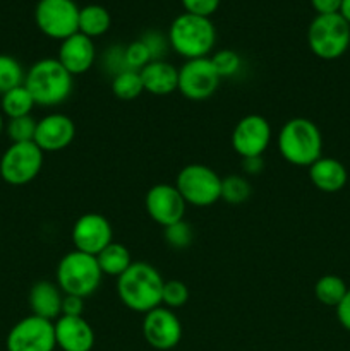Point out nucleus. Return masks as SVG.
Listing matches in <instances>:
<instances>
[{
    "mask_svg": "<svg viewBox=\"0 0 350 351\" xmlns=\"http://www.w3.org/2000/svg\"><path fill=\"white\" fill-rule=\"evenodd\" d=\"M163 285L165 280L156 267L134 261L129 269L117 278V295L129 311L148 314L161 305Z\"/></svg>",
    "mask_w": 350,
    "mask_h": 351,
    "instance_id": "nucleus-1",
    "label": "nucleus"
},
{
    "mask_svg": "<svg viewBox=\"0 0 350 351\" xmlns=\"http://www.w3.org/2000/svg\"><path fill=\"white\" fill-rule=\"evenodd\" d=\"M278 153L294 167L309 168L321 158L323 136L312 120L295 117L281 125L277 136Z\"/></svg>",
    "mask_w": 350,
    "mask_h": 351,
    "instance_id": "nucleus-2",
    "label": "nucleus"
},
{
    "mask_svg": "<svg viewBox=\"0 0 350 351\" xmlns=\"http://www.w3.org/2000/svg\"><path fill=\"white\" fill-rule=\"evenodd\" d=\"M24 86L36 105L58 106L72 95L74 75L57 58H41L26 72Z\"/></svg>",
    "mask_w": 350,
    "mask_h": 351,
    "instance_id": "nucleus-3",
    "label": "nucleus"
},
{
    "mask_svg": "<svg viewBox=\"0 0 350 351\" xmlns=\"http://www.w3.org/2000/svg\"><path fill=\"white\" fill-rule=\"evenodd\" d=\"M216 43V29L209 17L180 14L168 29V45L185 60L209 57Z\"/></svg>",
    "mask_w": 350,
    "mask_h": 351,
    "instance_id": "nucleus-4",
    "label": "nucleus"
},
{
    "mask_svg": "<svg viewBox=\"0 0 350 351\" xmlns=\"http://www.w3.org/2000/svg\"><path fill=\"white\" fill-rule=\"evenodd\" d=\"M55 280L64 295L88 298L98 291L103 273L95 256L72 250L58 261Z\"/></svg>",
    "mask_w": 350,
    "mask_h": 351,
    "instance_id": "nucleus-5",
    "label": "nucleus"
},
{
    "mask_svg": "<svg viewBox=\"0 0 350 351\" xmlns=\"http://www.w3.org/2000/svg\"><path fill=\"white\" fill-rule=\"evenodd\" d=\"M307 45L318 58L336 60L350 47V24L340 14L316 16L309 24Z\"/></svg>",
    "mask_w": 350,
    "mask_h": 351,
    "instance_id": "nucleus-6",
    "label": "nucleus"
},
{
    "mask_svg": "<svg viewBox=\"0 0 350 351\" xmlns=\"http://www.w3.org/2000/svg\"><path fill=\"white\" fill-rule=\"evenodd\" d=\"M175 187L185 204L194 208H209L222 197V177L202 163L185 165L177 175Z\"/></svg>",
    "mask_w": 350,
    "mask_h": 351,
    "instance_id": "nucleus-7",
    "label": "nucleus"
},
{
    "mask_svg": "<svg viewBox=\"0 0 350 351\" xmlns=\"http://www.w3.org/2000/svg\"><path fill=\"white\" fill-rule=\"evenodd\" d=\"M45 153L34 143H12L0 158V177L5 184L21 187L40 175Z\"/></svg>",
    "mask_w": 350,
    "mask_h": 351,
    "instance_id": "nucleus-8",
    "label": "nucleus"
},
{
    "mask_svg": "<svg viewBox=\"0 0 350 351\" xmlns=\"http://www.w3.org/2000/svg\"><path fill=\"white\" fill-rule=\"evenodd\" d=\"M34 21L45 36L64 41L79 31V7L74 0H40Z\"/></svg>",
    "mask_w": 350,
    "mask_h": 351,
    "instance_id": "nucleus-9",
    "label": "nucleus"
},
{
    "mask_svg": "<svg viewBox=\"0 0 350 351\" xmlns=\"http://www.w3.org/2000/svg\"><path fill=\"white\" fill-rule=\"evenodd\" d=\"M7 351H55L54 322L27 315L10 328L5 339Z\"/></svg>",
    "mask_w": 350,
    "mask_h": 351,
    "instance_id": "nucleus-10",
    "label": "nucleus"
},
{
    "mask_svg": "<svg viewBox=\"0 0 350 351\" xmlns=\"http://www.w3.org/2000/svg\"><path fill=\"white\" fill-rule=\"evenodd\" d=\"M222 77L213 67L209 57L185 60L178 69V88L184 98L191 101H205L211 98L218 89Z\"/></svg>",
    "mask_w": 350,
    "mask_h": 351,
    "instance_id": "nucleus-11",
    "label": "nucleus"
},
{
    "mask_svg": "<svg viewBox=\"0 0 350 351\" xmlns=\"http://www.w3.org/2000/svg\"><path fill=\"white\" fill-rule=\"evenodd\" d=\"M271 125L264 117L250 113L242 117L232 130V147L240 158L263 156L271 143Z\"/></svg>",
    "mask_w": 350,
    "mask_h": 351,
    "instance_id": "nucleus-12",
    "label": "nucleus"
},
{
    "mask_svg": "<svg viewBox=\"0 0 350 351\" xmlns=\"http://www.w3.org/2000/svg\"><path fill=\"white\" fill-rule=\"evenodd\" d=\"M143 338L151 348L158 351L174 350L182 339V322L170 308H153L143 319Z\"/></svg>",
    "mask_w": 350,
    "mask_h": 351,
    "instance_id": "nucleus-13",
    "label": "nucleus"
},
{
    "mask_svg": "<svg viewBox=\"0 0 350 351\" xmlns=\"http://www.w3.org/2000/svg\"><path fill=\"white\" fill-rule=\"evenodd\" d=\"M71 239L74 250L96 257L113 242V230L105 216L98 213H88L75 219Z\"/></svg>",
    "mask_w": 350,
    "mask_h": 351,
    "instance_id": "nucleus-14",
    "label": "nucleus"
},
{
    "mask_svg": "<svg viewBox=\"0 0 350 351\" xmlns=\"http://www.w3.org/2000/svg\"><path fill=\"white\" fill-rule=\"evenodd\" d=\"M144 206H146L150 218L156 225L163 226V228L182 221L185 215V208H187L178 189L172 184L153 185L148 191Z\"/></svg>",
    "mask_w": 350,
    "mask_h": 351,
    "instance_id": "nucleus-15",
    "label": "nucleus"
},
{
    "mask_svg": "<svg viewBox=\"0 0 350 351\" xmlns=\"http://www.w3.org/2000/svg\"><path fill=\"white\" fill-rule=\"evenodd\" d=\"M75 137V123L65 113H48L38 120L34 144L43 153H58L67 149Z\"/></svg>",
    "mask_w": 350,
    "mask_h": 351,
    "instance_id": "nucleus-16",
    "label": "nucleus"
},
{
    "mask_svg": "<svg viewBox=\"0 0 350 351\" xmlns=\"http://www.w3.org/2000/svg\"><path fill=\"white\" fill-rule=\"evenodd\" d=\"M55 341L62 351H93L95 329L84 317L60 315L54 322Z\"/></svg>",
    "mask_w": 350,
    "mask_h": 351,
    "instance_id": "nucleus-17",
    "label": "nucleus"
},
{
    "mask_svg": "<svg viewBox=\"0 0 350 351\" xmlns=\"http://www.w3.org/2000/svg\"><path fill=\"white\" fill-rule=\"evenodd\" d=\"M57 60L71 72L72 75L86 74L96 60V48L91 38L78 31L72 36L65 38L58 48Z\"/></svg>",
    "mask_w": 350,
    "mask_h": 351,
    "instance_id": "nucleus-18",
    "label": "nucleus"
},
{
    "mask_svg": "<svg viewBox=\"0 0 350 351\" xmlns=\"http://www.w3.org/2000/svg\"><path fill=\"white\" fill-rule=\"evenodd\" d=\"M62 300H64V291L58 288L57 283L48 280L36 281L31 287L30 297H27L31 314L51 322H55L62 315Z\"/></svg>",
    "mask_w": 350,
    "mask_h": 351,
    "instance_id": "nucleus-19",
    "label": "nucleus"
},
{
    "mask_svg": "<svg viewBox=\"0 0 350 351\" xmlns=\"http://www.w3.org/2000/svg\"><path fill=\"white\" fill-rule=\"evenodd\" d=\"M309 178L318 191L325 194H335L347 185L349 171L345 165L336 158L321 156L309 167Z\"/></svg>",
    "mask_w": 350,
    "mask_h": 351,
    "instance_id": "nucleus-20",
    "label": "nucleus"
},
{
    "mask_svg": "<svg viewBox=\"0 0 350 351\" xmlns=\"http://www.w3.org/2000/svg\"><path fill=\"white\" fill-rule=\"evenodd\" d=\"M144 91L153 96H168L178 88V69L167 60H151L139 71Z\"/></svg>",
    "mask_w": 350,
    "mask_h": 351,
    "instance_id": "nucleus-21",
    "label": "nucleus"
},
{
    "mask_svg": "<svg viewBox=\"0 0 350 351\" xmlns=\"http://www.w3.org/2000/svg\"><path fill=\"white\" fill-rule=\"evenodd\" d=\"M96 261H98L103 276L112 278H119L120 274L126 273L130 267V264L134 263L129 249H127L124 243L117 242H112L108 247H105V249L96 256Z\"/></svg>",
    "mask_w": 350,
    "mask_h": 351,
    "instance_id": "nucleus-22",
    "label": "nucleus"
},
{
    "mask_svg": "<svg viewBox=\"0 0 350 351\" xmlns=\"http://www.w3.org/2000/svg\"><path fill=\"white\" fill-rule=\"evenodd\" d=\"M110 24H112V17L105 7L91 3L79 9V33L91 40L103 36L110 29Z\"/></svg>",
    "mask_w": 350,
    "mask_h": 351,
    "instance_id": "nucleus-23",
    "label": "nucleus"
},
{
    "mask_svg": "<svg viewBox=\"0 0 350 351\" xmlns=\"http://www.w3.org/2000/svg\"><path fill=\"white\" fill-rule=\"evenodd\" d=\"M36 106L33 96L27 91L26 86H19L10 91L3 93L0 99V108L7 119H17V117L31 115L33 108Z\"/></svg>",
    "mask_w": 350,
    "mask_h": 351,
    "instance_id": "nucleus-24",
    "label": "nucleus"
},
{
    "mask_svg": "<svg viewBox=\"0 0 350 351\" xmlns=\"http://www.w3.org/2000/svg\"><path fill=\"white\" fill-rule=\"evenodd\" d=\"M349 287L345 281L336 274H325L314 285V295L319 304L326 307H338L340 302L345 298Z\"/></svg>",
    "mask_w": 350,
    "mask_h": 351,
    "instance_id": "nucleus-25",
    "label": "nucleus"
},
{
    "mask_svg": "<svg viewBox=\"0 0 350 351\" xmlns=\"http://www.w3.org/2000/svg\"><path fill=\"white\" fill-rule=\"evenodd\" d=\"M112 93L115 98L122 101H130V99L139 98L144 93L143 79H141L139 71H127L119 72L112 77Z\"/></svg>",
    "mask_w": 350,
    "mask_h": 351,
    "instance_id": "nucleus-26",
    "label": "nucleus"
},
{
    "mask_svg": "<svg viewBox=\"0 0 350 351\" xmlns=\"http://www.w3.org/2000/svg\"><path fill=\"white\" fill-rule=\"evenodd\" d=\"M253 194V187L247 177L244 175H229L222 178V197L220 201H225L230 206L244 204Z\"/></svg>",
    "mask_w": 350,
    "mask_h": 351,
    "instance_id": "nucleus-27",
    "label": "nucleus"
},
{
    "mask_svg": "<svg viewBox=\"0 0 350 351\" xmlns=\"http://www.w3.org/2000/svg\"><path fill=\"white\" fill-rule=\"evenodd\" d=\"M24 77H26V72L21 62L12 55L0 53V95L23 86Z\"/></svg>",
    "mask_w": 350,
    "mask_h": 351,
    "instance_id": "nucleus-28",
    "label": "nucleus"
},
{
    "mask_svg": "<svg viewBox=\"0 0 350 351\" xmlns=\"http://www.w3.org/2000/svg\"><path fill=\"white\" fill-rule=\"evenodd\" d=\"M38 120L31 115L9 119L5 123V132L10 143H34V134H36Z\"/></svg>",
    "mask_w": 350,
    "mask_h": 351,
    "instance_id": "nucleus-29",
    "label": "nucleus"
},
{
    "mask_svg": "<svg viewBox=\"0 0 350 351\" xmlns=\"http://www.w3.org/2000/svg\"><path fill=\"white\" fill-rule=\"evenodd\" d=\"M220 77H233L242 69V58L233 50H218L209 57Z\"/></svg>",
    "mask_w": 350,
    "mask_h": 351,
    "instance_id": "nucleus-30",
    "label": "nucleus"
},
{
    "mask_svg": "<svg viewBox=\"0 0 350 351\" xmlns=\"http://www.w3.org/2000/svg\"><path fill=\"white\" fill-rule=\"evenodd\" d=\"M189 302V288L184 281L170 280L165 281L163 291H161V305L170 311L184 307Z\"/></svg>",
    "mask_w": 350,
    "mask_h": 351,
    "instance_id": "nucleus-31",
    "label": "nucleus"
},
{
    "mask_svg": "<svg viewBox=\"0 0 350 351\" xmlns=\"http://www.w3.org/2000/svg\"><path fill=\"white\" fill-rule=\"evenodd\" d=\"M124 60H126L127 69H130V71H141V69L146 67L153 60V57H151V51L148 48V45L143 40H137L124 48Z\"/></svg>",
    "mask_w": 350,
    "mask_h": 351,
    "instance_id": "nucleus-32",
    "label": "nucleus"
},
{
    "mask_svg": "<svg viewBox=\"0 0 350 351\" xmlns=\"http://www.w3.org/2000/svg\"><path fill=\"white\" fill-rule=\"evenodd\" d=\"M163 239L165 242L168 243V245L172 247V249H177V250H182V249H187L189 245L192 243V228L191 225H187V223L182 219V221L178 223H174V225L167 226V228H163Z\"/></svg>",
    "mask_w": 350,
    "mask_h": 351,
    "instance_id": "nucleus-33",
    "label": "nucleus"
},
{
    "mask_svg": "<svg viewBox=\"0 0 350 351\" xmlns=\"http://www.w3.org/2000/svg\"><path fill=\"white\" fill-rule=\"evenodd\" d=\"M187 14L199 17H211L218 10L220 0H180Z\"/></svg>",
    "mask_w": 350,
    "mask_h": 351,
    "instance_id": "nucleus-34",
    "label": "nucleus"
},
{
    "mask_svg": "<svg viewBox=\"0 0 350 351\" xmlns=\"http://www.w3.org/2000/svg\"><path fill=\"white\" fill-rule=\"evenodd\" d=\"M82 312H84V298L75 297V295H64V300H62V315L81 317Z\"/></svg>",
    "mask_w": 350,
    "mask_h": 351,
    "instance_id": "nucleus-35",
    "label": "nucleus"
},
{
    "mask_svg": "<svg viewBox=\"0 0 350 351\" xmlns=\"http://www.w3.org/2000/svg\"><path fill=\"white\" fill-rule=\"evenodd\" d=\"M343 0H311L312 9L318 16H328V14H340Z\"/></svg>",
    "mask_w": 350,
    "mask_h": 351,
    "instance_id": "nucleus-36",
    "label": "nucleus"
},
{
    "mask_svg": "<svg viewBox=\"0 0 350 351\" xmlns=\"http://www.w3.org/2000/svg\"><path fill=\"white\" fill-rule=\"evenodd\" d=\"M336 319L342 324L343 329L350 331V288L347 291L345 298L340 302V305L336 307Z\"/></svg>",
    "mask_w": 350,
    "mask_h": 351,
    "instance_id": "nucleus-37",
    "label": "nucleus"
},
{
    "mask_svg": "<svg viewBox=\"0 0 350 351\" xmlns=\"http://www.w3.org/2000/svg\"><path fill=\"white\" fill-rule=\"evenodd\" d=\"M264 168L263 156L242 158V171L244 175H259Z\"/></svg>",
    "mask_w": 350,
    "mask_h": 351,
    "instance_id": "nucleus-38",
    "label": "nucleus"
},
{
    "mask_svg": "<svg viewBox=\"0 0 350 351\" xmlns=\"http://www.w3.org/2000/svg\"><path fill=\"white\" fill-rule=\"evenodd\" d=\"M340 16L350 24V0H343L342 7H340Z\"/></svg>",
    "mask_w": 350,
    "mask_h": 351,
    "instance_id": "nucleus-39",
    "label": "nucleus"
},
{
    "mask_svg": "<svg viewBox=\"0 0 350 351\" xmlns=\"http://www.w3.org/2000/svg\"><path fill=\"white\" fill-rule=\"evenodd\" d=\"M3 130H5V122H3V113L0 112V134H2Z\"/></svg>",
    "mask_w": 350,
    "mask_h": 351,
    "instance_id": "nucleus-40",
    "label": "nucleus"
}]
</instances>
